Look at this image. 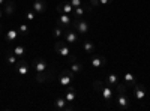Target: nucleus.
I'll use <instances>...</instances> for the list:
<instances>
[{
    "label": "nucleus",
    "instance_id": "nucleus-17",
    "mask_svg": "<svg viewBox=\"0 0 150 111\" xmlns=\"http://www.w3.org/2000/svg\"><path fill=\"white\" fill-rule=\"evenodd\" d=\"M3 8H5V15H8V17H11L15 12V9H17L14 0H6V3L3 5Z\"/></svg>",
    "mask_w": 150,
    "mask_h": 111
},
{
    "label": "nucleus",
    "instance_id": "nucleus-32",
    "mask_svg": "<svg viewBox=\"0 0 150 111\" xmlns=\"http://www.w3.org/2000/svg\"><path fill=\"white\" fill-rule=\"evenodd\" d=\"M112 0H99V5L101 6H105V5H110Z\"/></svg>",
    "mask_w": 150,
    "mask_h": 111
},
{
    "label": "nucleus",
    "instance_id": "nucleus-7",
    "mask_svg": "<svg viewBox=\"0 0 150 111\" xmlns=\"http://www.w3.org/2000/svg\"><path fill=\"white\" fill-rule=\"evenodd\" d=\"M57 12L59 14H68V15H72L74 14V6L71 5V2L68 0H63L57 5Z\"/></svg>",
    "mask_w": 150,
    "mask_h": 111
},
{
    "label": "nucleus",
    "instance_id": "nucleus-31",
    "mask_svg": "<svg viewBox=\"0 0 150 111\" xmlns=\"http://www.w3.org/2000/svg\"><path fill=\"white\" fill-rule=\"evenodd\" d=\"M89 3L92 8H96V6H99V0H89Z\"/></svg>",
    "mask_w": 150,
    "mask_h": 111
},
{
    "label": "nucleus",
    "instance_id": "nucleus-12",
    "mask_svg": "<svg viewBox=\"0 0 150 111\" xmlns=\"http://www.w3.org/2000/svg\"><path fill=\"white\" fill-rule=\"evenodd\" d=\"M90 65H92L93 68H102V66L107 65V59H105L104 56L96 54V56H93V57L90 59Z\"/></svg>",
    "mask_w": 150,
    "mask_h": 111
},
{
    "label": "nucleus",
    "instance_id": "nucleus-5",
    "mask_svg": "<svg viewBox=\"0 0 150 111\" xmlns=\"http://www.w3.org/2000/svg\"><path fill=\"white\" fill-rule=\"evenodd\" d=\"M92 11H93V8L90 6V3H89V2H84L81 6L74 8V14H72V17H75V18H83L84 14H87V12H92Z\"/></svg>",
    "mask_w": 150,
    "mask_h": 111
},
{
    "label": "nucleus",
    "instance_id": "nucleus-2",
    "mask_svg": "<svg viewBox=\"0 0 150 111\" xmlns=\"http://www.w3.org/2000/svg\"><path fill=\"white\" fill-rule=\"evenodd\" d=\"M63 39L68 42V44H77L80 41V33L75 30L74 27H68L65 29L63 32Z\"/></svg>",
    "mask_w": 150,
    "mask_h": 111
},
{
    "label": "nucleus",
    "instance_id": "nucleus-25",
    "mask_svg": "<svg viewBox=\"0 0 150 111\" xmlns=\"http://www.w3.org/2000/svg\"><path fill=\"white\" fill-rule=\"evenodd\" d=\"M6 62L9 65H17V62H18V59H17V56L12 53V50L9 51V53H6Z\"/></svg>",
    "mask_w": 150,
    "mask_h": 111
},
{
    "label": "nucleus",
    "instance_id": "nucleus-20",
    "mask_svg": "<svg viewBox=\"0 0 150 111\" xmlns=\"http://www.w3.org/2000/svg\"><path fill=\"white\" fill-rule=\"evenodd\" d=\"M83 48H84V51H86L87 54H92V53H95V50H96V45H95V42H92V41H84V42H83Z\"/></svg>",
    "mask_w": 150,
    "mask_h": 111
},
{
    "label": "nucleus",
    "instance_id": "nucleus-33",
    "mask_svg": "<svg viewBox=\"0 0 150 111\" xmlns=\"http://www.w3.org/2000/svg\"><path fill=\"white\" fill-rule=\"evenodd\" d=\"M2 18H3V9L0 8V20H2Z\"/></svg>",
    "mask_w": 150,
    "mask_h": 111
},
{
    "label": "nucleus",
    "instance_id": "nucleus-19",
    "mask_svg": "<svg viewBox=\"0 0 150 111\" xmlns=\"http://www.w3.org/2000/svg\"><path fill=\"white\" fill-rule=\"evenodd\" d=\"M26 51H27V48H26V45H23V44H17L14 48H12V53H14L17 57H23L24 54H26Z\"/></svg>",
    "mask_w": 150,
    "mask_h": 111
},
{
    "label": "nucleus",
    "instance_id": "nucleus-6",
    "mask_svg": "<svg viewBox=\"0 0 150 111\" xmlns=\"http://www.w3.org/2000/svg\"><path fill=\"white\" fill-rule=\"evenodd\" d=\"M134 96H135V99L137 101H144L146 99V96H147V90L143 84H138L137 83L134 86Z\"/></svg>",
    "mask_w": 150,
    "mask_h": 111
},
{
    "label": "nucleus",
    "instance_id": "nucleus-9",
    "mask_svg": "<svg viewBox=\"0 0 150 111\" xmlns=\"http://www.w3.org/2000/svg\"><path fill=\"white\" fill-rule=\"evenodd\" d=\"M72 15H68V14H60V17L57 18V24L62 26L63 29H68V27H72Z\"/></svg>",
    "mask_w": 150,
    "mask_h": 111
},
{
    "label": "nucleus",
    "instance_id": "nucleus-26",
    "mask_svg": "<svg viewBox=\"0 0 150 111\" xmlns=\"http://www.w3.org/2000/svg\"><path fill=\"white\" fill-rule=\"evenodd\" d=\"M35 80H36L38 83H44V81L48 80V74H47V72H36Z\"/></svg>",
    "mask_w": 150,
    "mask_h": 111
},
{
    "label": "nucleus",
    "instance_id": "nucleus-29",
    "mask_svg": "<svg viewBox=\"0 0 150 111\" xmlns=\"http://www.w3.org/2000/svg\"><path fill=\"white\" fill-rule=\"evenodd\" d=\"M35 15H36V12H35L33 9H30V11L26 12V18H27L29 21H33V20H35Z\"/></svg>",
    "mask_w": 150,
    "mask_h": 111
},
{
    "label": "nucleus",
    "instance_id": "nucleus-16",
    "mask_svg": "<svg viewBox=\"0 0 150 111\" xmlns=\"http://www.w3.org/2000/svg\"><path fill=\"white\" fill-rule=\"evenodd\" d=\"M123 83L126 84L128 87H134V86L137 84V78H135L134 74H131V72H125V74H123Z\"/></svg>",
    "mask_w": 150,
    "mask_h": 111
},
{
    "label": "nucleus",
    "instance_id": "nucleus-15",
    "mask_svg": "<svg viewBox=\"0 0 150 111\" xmlns=\"http://www.w3.org/2000/svg\"><path fill=\"white\" fill-rule=\"evenodd\" d=\"M20 38H21V35H20V32L15 30V29H9V30H6V33H5V39H6L8 42H14V41L20 39Z\"/></svg>",
    "mask_w": 150,
    "mask_h": 111
},
{
    "label": "nucleus",
    "instance_id": "nucleus-10",
    "mask_svg": "<svg viewBox=\"0 0 150 111\" xmlns=\"http://www.w3.org/2000/svg\"><path fill=\"white\" fill-rule=\"evenodd\" d=\"M15 68H17V72H18V75H21V77H24V75H27L29 74V69H30V66H29V63L26 60H18L17 62V65H15Z\"/></svg>",
    "mask_w": 150,
    "mask_h": 111
},
{
    "label": "nucleus",
    "instance_id": "nucleus-34",
    "mask_svg": "<svg viewBox=\"0 0 150 111\" xmlns=\"http://www.w3.org/2000/svg\"><path fill=\"white\" fill-rule=\"evenodd\" d=\"M5 3H6V0H0V8H2Z\"/></svg>",
    "mask_w": 150,
    "mask_h": 111
},
{
    "label": "nucleus",
    "instance_id": "nucleus-11",
    "mask_svg": "<svg viewBox=\"0 0 150 111\" xmlns=\"http://www.w3.org/2000/svg\"><path fill=\"white\" fill-rule=\"evenodd\" d=\"M101 98L105 101V102H110V101H112V95H114V92H112V87L111 86H108V84H104V87H102V90H101Z\"/></svg>",
    "mask_w": 150,
    "mask_h": 111
},
{
    "label": "nucleus",
    "instance_id": "nucleus-30",
    "mask_svg": "<svg viewBox=\"0 0 150 111\" xmlns=\"http://www.w3.org/2000/svg\"><path fill=\"white\" fill-rule=\"evenodd\" d=\"M69 2H71V5L74 6V8H78V6H81L84 2H83V0H69Z\"/></svg>",
    "mask_w": 150,
    "mask_h": 111
},
{
    "label": "nucleus",
    "instance_id": "nucleus-18",
    "mask_svg": "<svg viewBox=\"0 0 150 111\" xmlns=\"http://www.w3.org/2000/svg\"><path fill=\"white\" fill-rule=\"evenodd\" d=\"M75 98H77V92H75L74 86H69V87H66V90H65V99H66L68 102H74Z\"/></svg>",
    "mask_w": 150,
    "mask_h": 111
},
{
    "label": "nucleus",
    "instance_id": "nucleus-23",
    "mask_svg": "<svg viewBox=\"0 0 150 111\" xmlns=\"http://www.w3.org/2000/svg\"><path fill=\"white\" fill-rule=\"evenodd\" d=\"M74 74H81L83 71H84V66L80 63V62H77V60H75V62H72V63H71V68H69Z\"/></svg>",
    "mask_w": 150,
    "mask_h": 111
},
{
    "label": "nucleus",
    "instance_id": "nucleus-22",
    "mask_svg": "<svg viewBox=\"0 0 150 111\" xmlns=\"http://www.w3.org/2000/svg\"><path fill=\"white\" fill-rule=\"evenodd\" d=\"M63 32L65 29L59 26V24H56V26L53 27V36H54V39H60V38H63Z\"/></svg>",
    "mask_w": 150,
    "mask_h": 111
},
{
    "label": "nucleus",
    "instance_id": "nucleus-27",
    "mask_svg": "<svg viewBox=\"0 0 150 111\" xmlns=\"http://www.w3.org/2000/svg\"><path fill=\"white\" fill-rule=\"evenodd\" d=\"M102 87H104V81H101V80L93 81V89H95V92H96V93H101Z\"/></svg>",
    "mask_w": 150,
    "mask_h": 111
},
{
    "label": "nucleus",
    "instance_id": "nucleus-8",
    "mask_svg": "<svg viewBox=\"0 0 150 111\" xmlns=\"http://www.w3.org/2000/svg\"><path fill=\"white\" fill-rule=\"evenodd\" d=\"M117 107L120 108V110H123V111H126V110H129V107H131V101L128 99V96H126V93H122V95H117Z\"/></svg>",
    "mask_w": 150,
    "mask_h": 111
},
{
    "label": "nucleus",
    "instance_id": "nucleus-3",
    "mask_svg": "<svg viewBox=\"0 0 150 111\" xmlns=\"http://www.w3.org/2000/svg\"><path fill=\"white\" fill-rule=\"evenodd\" d=\"M72 27L77 30L80 35H87L89 33V23L83 18H75L72 21Z\"/></svg>",
    "mask_w": 150,
    "mask_h": 111
},
{
    "label": "nucleus",
    "instance_id": "nucleus-13",
    "mask_svg": "<svg viewBox=\"0 0 150 111\" xmlns=\"http://www.w3.org/2000/svg\"><path fill=\"white\" fill-rule=\"evenodd\" d=\"M32 9L36 12V14H44L47 11V2L45 0H35L33 5H32Z\"/></svg>",
    "mask_w": 150,
    "mask_h": 111
},
{
    "label": "nucleus",
    "instance_id": "nucleus-1",
    "mask_svg": "<svg viewBox=\"0 0 150 111\" xmlns=\"http://www.w3.org/2000/svg\"><path fill=\"white\" fill-rule=\"evenodd\" d=\"M74 77H75V74L71 69H63V71L59 74L57 80H59L60 86H63V87H69V86H72Z\"/></svg>",
    "mask_w": 150,
    "mask_h": 111
},
{
    "label": "nucleus",
    "instance_id": "nucleus-24",
    "mask_svg": "<svg viewBox=\"0 0 150 111\" xmlns=\"http://www.w3.org/2000/svg\"><path fill=\"white\" fill-rule=\"evenodd\" d=\"M117 83H119V77L116 75V74H110V75L107 77V84L111 86V87H116Z\"/></svg>",
    "mask_w": 150,
    "mask_h": 111
},
{
    "label": "nucleus",
    "instance_id": "nucleus-14",
    "mask_svg": "<svg viewBox=\"0 0 150 111\" xmlns=\"http://www.w3.org/2000/svg\"><path fill=\"white\" fill-rule=\"evenodd\" d=\"M33 68H35L36 72H47L48 65H47V62L44 59H35L33 60Z\"/></svg>",
    "mask_w": 150,
    "mask_h": 111
},
{
    "label": "nucleus",
    "instance_id": "nucleus-21",
    "mask_svg": "<svg viewBox=\"0 0 150 111\" xmlns=\"http://www.w3.org/2000/svg\"><path fill=\"white\" fill-rule=\"evenodd\" d=\"M66 102H68V101L65 99V96H63V98L60 96V98H57V99L54 101V108H56V110H66V105H68Z\"/></svg>",
    "mask_w": 150,
    "mask_h": 111
},
{
    "label": "nucleus",
    "instance_id": "nucleus-28",
    "mask_svg": "<svg viewBox=\"0 0 150 111\" xmlns=\"http://www.w3.org/2000/svg\"><path fill=\"white\" fill-rule=\"evenodd\" d=\"M18 32H20V35H21V38H26L30 30H29V27L26 26V24H21V26L18 27Z\"/></svg>",
    "mask_w": 150,
    "mask_h": 111
},
{
    "label": "nucleus",
    "instance_id": "nucleus-4",
    "mask_svg": "<svg viewBox=\"0 0 150 111\" xmlns=\"http://www.w3.org/2000/svg\"><path fill=\"white\" fill-rule=\"evenodd\" d=\"M54 50L57 51V54L63 56V57H69L72 54V50L69 48V45H68L66 41H57L54 44Z\"/></svg>",
    "mask_w": 150,
    "mask_h": 111
},
{
    "label": "nucleus",
    "instance_id": "nucleus-35",
    "mask_svg": "<svg viewBox=\"0 0 150 111\" xmlns=\"http://www.w3.org/2000/svg\"><path fill=\"white\" fill-rule=\"evenodd\" d=\"M0 35H3V26L0 24Z\"/></svg>",
    "mask_w": 150,
    "mask_h": 111
}]
</instances>
